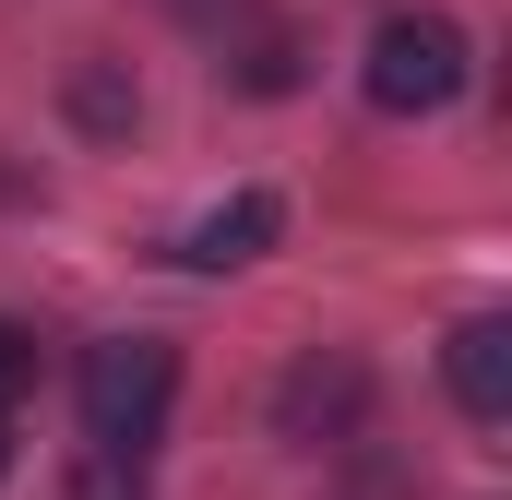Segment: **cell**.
<instances>
[{"label":"cell","mask_w":512,"mask_h":500,"mask_svg":"<svg viewBox=\"0 0 512 500\" xmlns=\"http://www.w3.org/2000/svg\"><path fill=\"white\" fill-rule=\"evenodd\" d=\"M72 405H84V441H96L108 465H143V453L167 441V405H179V346H167V334H108V346H84Z\"/></svg>","instance_id":"1"},{"label":"cell","mask_w":512,"mask_h":500,"mask_svg":"<svg viewBox=\"0 0 512 500\" xmlns=\"http://www.w3.org/2000/svg\"><path fill=\"white\" fill-rule=\"evenodd\" d=\"M370 108L382 120H429V108H453L465 96V24L453 12H393L382 36H370Z\"/></svg>","instance_id":"2"},{"label":"cell","mask_w":512,"mask_h":500,"mask_svg":"<svg viewBox=\"0 0 512 500\" xmlns=\"http://www.w3.org/2000/svg\"><path fill=\"white\" fill-rule=\"evenodd\" d=\"M358 417H370V370H358V358H298V370L274 381V429H286L298 453L346 441Z\"/></svg>","instance_id":"3"},{"label":"cell","mask_w":512,"mask_h":500,"mask_svg":"<svg viewBox=\"0 0 512 500\" xmlns=\"http://www.w3.org/2000/svg\"><path fill=\"white\" fill-rule=\"evenodd\" d=\"M441 381H453V405H465L477 429H501V417H512V322H501V310L453 322V346H441Z\"/></svg>","instance_id":"4"},{"label":"cell","mask_w":512,"mask_h":500,"mask_svg":"<svg viewBox=\"0 0 512 500\" xmlns=\"http://www.w3.org/2000/svg\"><path fill=\"white\" fill-rule=\"evenodd\" d=\"M274 227H286V203H274V191H239V203H215V215L179 227V262H191V274H239V262L274 250Z\"/></svg>","instance_id":"5"},{"label":"cell","mask_w":512,"mask_h":500,"mask_svg":"<svg viewBox=\"0 0 512 500\" xmlns=\"http://www.w3.org/2000/svg\"><path fill=\"white\" fill-rule=\"evenodd\" d=\"M239 84H251V96H286V84H298V36H286V24H262V36H251Z\"/></svg>","instance_id":"6"},{"label":"cell","mask_w":512,"mask_h":500,"mask_svg":"<svg viewBox=\"0 0 512 500\" xmlns=\"http://www.w3.org/2000/svg\"><path fill=\"white\" fill-rule=\"evenodd\" d=\"M12 393H36V334H24V322H0V405H12Z\"/></svg>","instance_id":"7"},{"label":"cell","mask_w":512,"mask_h":500,"mask_svg":"<svg viewBox=\"0 0 512 500\" xmlns=\"http://www.w3.org/2000/svg\"><path fill=\"white\" fill-rule=\"evenodd\" d=\"M167 12H179L191 36H227V24H251V0H167Z\"/></svg>","instance_id":"8"},{"label":"cell","mask_w":512,"mask_h":500,"mask_svg":"<svg viewBox=\"0 0 512 500\" xmlns=\"http://www.w3.org/2000/svg\"><path fill=\"white\" fill-rule=\"evenodd\" d=\"M72 108H84V120H108V131L131 120V96H120V84H108V72H84V84H72Z\"/></svg>","instance_id":"9"},{"label":"cell","mask_w":512,"mask_h":500,"mask_svg":"<svg viewBox=\"0 0 512 500\" xmlns=\"http://www.w3.org/2000/svg\"><path fill=\"white\" fill-rule=\"evenodd\" d=\"M0 477H12V429H0Z\"/></svg>","instance_id":"10"}]
</instances>
